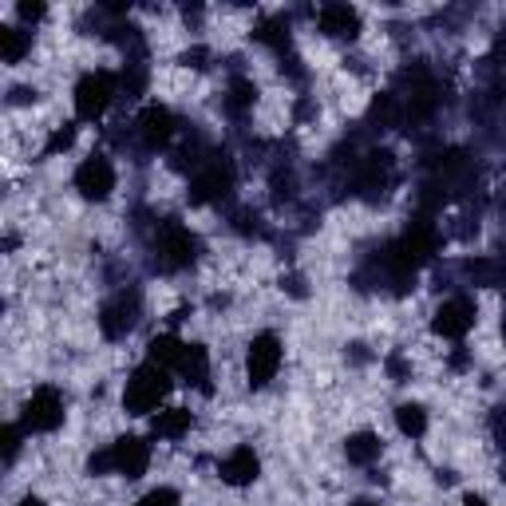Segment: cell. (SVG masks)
<instances>
[{
  "instance_id": "obj_1",
  "label": "cell",
  "mask_w": 506,
  "mask_h": 506,
  "mask_svg": "<svg viewBox=\"0 0 506 506\" xmlns=\"http://www.w3.org/2000/svg\"><path fill=\"white\" fill-rule=\"evenodd\" d=\"M147 467H150V447H147L138 435L115 439L111 447L100 451V455H91V463H88V471H91V475L115 471V475H123V479H138V475H147Z\"/></svg>"
},
{
  "instance_id": "obj_2",
  "label": "cell",
  "mask_w": 506,
  "mask_h": 506,
  "mask_svg": "<svg viewBox=\"0 0 506 506\" xmlns=\"http://www.w3.org/2000/svg\"><path fill=\"white\" fill-rule=\"evenodd\" d=\"M170 392V380H167V368H158V364H143V368L131 372V380H127V392H123V407L131 415H150L158 404L167 400Z\"/></svg>"
},
{
  "instance_id": "obj_3",
  "label": "cell",
  "mask_w": 506,
  "mask_h": 506,
  "mask_svg": "<svg viewBox=\"0 0 506 506\" xmlns=\"http://www.w3.org/2000/svg\"><path fill=\"white\" fill-rule=\"evenodd\" d=\"M155 257L163 269H186L194 257H198V238H194L182 222L167 218L155 234Z\"/></svg>"
},
{
  "instance_id": "obj_4",
  "label": "cell",
  "mask_w": 506,
  "mask_h": 506,
  "mask_svg": "<svg viewBox=\"0 0 506 506\" xmlns=\"http://www.w3.org/2000/svg\"><path fill=\"white\" fill-rule=\"evenodd\" d=\"M234 190V163L225 155H206V163L190 178V202H218Z\"/></svg>"
},
{
  "instance_id": "obj_5",
  "label": "cell",
  "mask_w": 506,
  "mask_h": 506,
  "mask_svg": "<svg viewBox=\"0 0 506 506\" xmlns=\"http://www.w3.org/2000/svg\"><path fill=\"white\" fill-rule=\"evenodd\" d=\"M111 95H115V75L111 72H88L75 83V115H80L83 123H95L107 107H111Z\"/></svg>"
},
{
  "instance_id": "obj_6",
  "label": "cell",
  "mask_w": 506,
  "mask_h": 506,
  "mask_svg": "<svg viewBox=\"0 0 506 506\" xmlns=\"http://www.w3.org/2000/svg\"><path fill=\"white\" fill-rule=\"evenodd\" d=\"M63 424V396L56 392V387H36V392L28 396V404H24V415H20V427L24 432H36V435H44V432H56V427Z\"/></svg>"
},
{
  "instance_id": "obj_7",
  "label": "cell",
  "mask_w": 506,
  "mask_h": 506,
  "mask_svg": "<svg viewBox=\"0 0 506 506\" xmlns=\"http://www.w3.org/2000/svg\"><path fill=\"white\" fill-rule=\"evenodd\" d=\"M282 368V340L273 332H262V337L250 340V357H245V376H250V387H265Z\"/></svg>"
},
{
  "instance_id": "obj_8",
  "label": "cell",
  "mask_w": 506,
  "mask_h": 506,
  "mask_svg": "<svg viewBox=\"0 0 506 506\" xmlns=\"http://www.w3.org/2000/svg\"><path fill=\"white\" fill-rule=\"evenodd\" d=\"M138 320V293L131 289V293H119L115 301H107V305L100 309V332L107 340H119L127 337V332L135 329Z\"/></svg>"
},
{
  "instance_id": "obj_9",
  "label": "cell",
  "mask_w": 506,
  "mask_h": 506,
  "mask_svg": "<svg viewBox=\"0 0 506 506\" xmlns=\"http://www.w3.org/2000/svg\"><path fill=\"white\" fill-rule=\"evenodd\" d=\"M75 190H80L83 198H91V202H103L107 194L115 190V167L107 163L103 155L83 158L80 170H75Z\"/></svg>"
},
{
  "instance_id": "obj_10",
  "label": "cell",
  "mask_w": 506,
  "mask_h": 506,
  "mask_svg": "<svg viewBox=\"0 0 506 506\" xmlns=\"http://www.w3.org/2000/svg\"><path fill=\"white\" fill-rule=\"evenodd\" d=\"M471 329H475V301L471 297H451L435 309V332L439 337L459 340V337H467Z\"/></svg>"
},
{
  "instance_id": "obj_11",
  "label": "cell",
  "mask_w": 506,
  "mask_h": 506,
  "mask_svg": "<svg viewBox=\"0 0 506 506\" xmlns=\"http://www.w3.org/2000/svg\"><path fill=\"white\" fill-rule=\"evenodd\" d=\"M257 471H262L257 451L253 447H234L230 455L222 459L218 475H222V482H230V487H250V482L257 479Z\"/></svg>"
},
{
  "instance_id": "obj_12",
  "label": "cell",
  "mask_w": 506,
  "mask_h": 506,
  "mask_svg": "<svg viewBox=\"0 0 506 506\" xmlns=\"http://www.w3.org/2000/svg\"><path fill=\"white\" fill-rule=\"evenodd\" d=\"M387 178H392V155H387V150H372V155H364L357 163V175H352V182H357L360 194L384 190Z\"/></svg>"
},
{
  "instance_id": "obj_13",
  "label": "cell",
  "mask_w": 506,
  "mask_h": 506,
  "mask_svg": "<svg viewBox=\"0 0 506 506\" xmlns=\"http://www.w3.org/2000/svg\"><path fill=\"white\" fill-rule=\"evenodd\" d=\"M175 115H170V107H158L150 103L143 115H138V135H143L147 147H167L170 138H175Z\"/></svg>"
},
{
  "instance_id": "obj_14",
  "label": "cell",
  "mask_w": 506,
  "mask_h": 506,
  "mask_svg": "<svg viewBox=\"0 0 506 506\" xmlns=\"http://www.w3.org/2000/svg\"><path fill=\"white\" fill-rule=\"evenodd\" d=\"M317 24L325 36H337V40H352L360 32V13L348 5H325L317 13Z\"/></svg>"
},
{
  "instance_id": "obj_15",
  "label": "cell",
  "mask_w": 506,
  "mask_h": 506,
  "mask_svg": "<svg viewBox=\"0 0 506 506\" xmlns=\"http://www.w3.org/2000/svg\"><path fill=\"white\" fill-rule=\"evenodd\" d=\"M175 372H182V380L206 392L210 387V357H206V348H202V344H186V352H182Z\"/></svg>"
},
{
  "instance_id": "obj_16",
  "label": "cell",
  "mask_w": 506,
  "mask_h": 506,
  "mask_svg": "<svg viewBox=\"0 0 506 506\" xmlns=\"http://www.w3.org/2000/svg\"><path fill=\"white\" fill-rule=\"evenodd\" d=\"M194 424V415L186 412V407H167V412H158L155 419H150V432H155L158 439H178L186 435Z\"/></svg>"
},
{
  "instance_id": "obj_17",
  "label": "cell",
  "mask_w": 506,
  "mask_h": 506,
  "mask_svg": "<svg viewBox=\"0 0 506 506\" xmlns=\"http://www.w3.org/2000/svg\"><path fill=\"white\" fill-rule=\"evenodd\" d=\"M150 348V364H158V368H178V360H182V352H186V344H182L175 332H163V337H155L147 344Z\"/></svg>"
},
{
  "instance_id": "obj_18",
  "label": "cell",
  "mask_w": 506,
  "mask_h": 506,
  "mask_svg": "<svg viewBox=\"0 0 506 506\" xmlns=\"http://www.w3.org/2000/svg\"><path fill=\"white\" fill-rule=\"evenodd\" d=\"M344 455H348V463H357V467H368V463L380 459V439H376L372 432L348 435V444H344Z\"/></svg>"
},
{
  "instance_id": "obj_19",
  "label": "cell",
  "mask_w": 506,
  "mask_h": 506,
  "mask_svg": "<svg viewBox=\"0 0 506 506\" xmlns=\"http://www.w3.org/2000/svg\"><path fill=\"white\" fill-rule=\"evenodd\" d=\"M28 48H32V32H20L13 24L0 28V56H5V63H20Z\"/></svg>"
},
{
  "instance_id": "obj_20",
  "label": "cell",
  "mask_w": 506,
  "mask_h": 506,
  "mask_svg": "<svg viewBox=\"0 0 506 506\" xmlns=\"http://www.w3.org/2000/svg\"><path fill=\"white\" fill-rule=\"evenodd\" d=\"M253 40H262V44H269V48L277 52V56L285 60V52H289V24H285L282 16H277V20H265V24L253 32Z\"/></svg>"
},
{
  "instance_id": "obj_21",
  "label": "cell",
  "mask_w": 506,
  "mask_h": 506,
  "mask_svg": "<svg viewBox=\"0 0 506 506\" xmlns=\"http://www.w3.org/2000/svg\"><path fill=\"white\" fill-rule=\"evenodd\" d=\"M396 424H400V432L407 439H419L427 432V412L419 404H400V407H396Z\"/></svg>"
},
{
  "instance_id": "obj_22",
  "label": "cell",
  "mask_w": 506,
  "mask_h": 506,
  "mask_svg": "<svg viewBox=\"0 0 506 506\" xmlns=\"http://www.w3.org/2000/svg\"><path fill=\"white\" fill-rule=\"evenodd\" d=\"M368 119L372 123H380V127H396L404 119V103H400V95H380V100L372 103V111H368Z\"/></svg>"
},
{
  "instance_id": "obj_23",
  "label": "cell",
  "mask_w": 506,
  "mask_h": 506,
  "mask_svg": "<svg viewBox=\"0 0 506 506\" xmlns=\"http://www.w3.org/2000/svg\"><path fill=\"white\" fill-rule=\"evenodd\" d=\"M253 100H257V88H253L250 80H242V75H238V80L230 83V100H225V103H230V111L242 115L245 107H253Z\"/></svg>"
},
{
  "instance_id": "obj_24",
  "label": "cell",
  "mask_w": 506,
  "mask_h": 506,
  "mask_svg": "<svg viewBox=\"0 0 506 506\" xmlns=\"http://www.w3.org/2000/svg\"><path fill=\"white\" fill-rule=\"evenodd\" d=\"M467 269H471V282L475 285H499L506 273V269L499 262H491V257H479V262H471Z\"/></svg>"
},
{
  "instance_id": "obj_25",
  "label": "cell",
  "mask_w": 506,
  "mask_h": 506,
  "mask_svg": "<svg viewBox=\"0 0 506 506\" xmlns=\"http://www.w3.org/2000/svg\"><path fill=\"white\" fill-rule=\"evenodd\" d=\"M75 143V123H63L56 135L48 138V147H44V155H60V150H68Z\"/></svg>"
},
{
  "instance_id": "obj_26",
  "label": "cell",
  "mask_w": 506,
  "mask_h": 506,
  "mask_svg": "<svg viewBox=\"0 0 506 506\" xmlns=\"http://www.w3.org/2000/svg\"><path fill=\"white\" fill-rule=\"evenodd\" d=\"M138 506H178V491H170V487H158V491H150L138 499Z\"/></svg>"
},
{
  "instance_id": "obj_27",
  "label": "cell",
  "mask_w": 506,
  "mask_h": 506,
  "mask_svg": "<svg viewBox=\"0 0 506 506\" xmlns=\"http://www.w3.org/2000/svg\"><path fill=\"white\" fill-rule=\"evenodd\" d=\"M20 432H24V427H5V459L8 463H13L20 451Z\"/></svg>"
},
{
  "instance_id": "obj_28",
  "label": "cell",
  "mask_w": 506,
  "mask_h": 506,
  "mask_svg": "<svg viewBox=\"0 0 506 506\" xmlns=\"http://www.w3.org/2000/svg\"><path fill=\"white\" fill-rule=\"evenodd\" d=\"M16 13L24 16V20H44V13H48V8H44V5H28V0H24V5H20Z\"/></svg>"
},
{
  "instance_id": "obj_29",
  "label": "cell",
  "mask_w": 506,
  "mask_h": 506,
  "mask_svg": "<svg viewBox=\"0 0 506 506\" xmlns=\"http://www.w3.org/2000/svg\"><path fill=\"white\" fill-rule=\"evenodd\" d=\"M463 506H487V502H482L479 494H467V502H463Z\"/></svg>"
},
{
  "instance_id": "obj_30",
  "label": "cell",
  "mask_w": 506,
  "mask_h": 506,
  "mask_svg": "<svg viewBox=\"0 0 506 506\" xmlns=\"http://www.w3.org/2000/svg\"><path fill=\"white\" fill-rule=\"evenodd\" d=\"M20 506H44V502H40V499H24V502H20Z\"/></svg>"
},
{
  "instance_id": "obj_31",
  "label": "cell",
  "mask_w": 506,
  "mask_h": 506,
  "mask_svg": "<svg viewBox=\"0 0 506 506\" xmlns=\"http://www.w3.org/2000/svg\"><path fill=\"white\" fill-rule=\"evenodd\" d=\"M357 506H368V502H357Z\"/></svg>"
},
{
  "instance_id": "obj_32",
  "label": "cell",
  "mask_w": 506,
  "mask_h": 506,
  "mask_svg": "<svg viewBox=\"0 0 506 506\" xmlns=\"http://www.w3.org/2000/svg\"><path fill=\"white\" fill-rule=\"evenodd\" d=\"M502 475H506V467H502Z\"/></svg>"
}]
</instances>
